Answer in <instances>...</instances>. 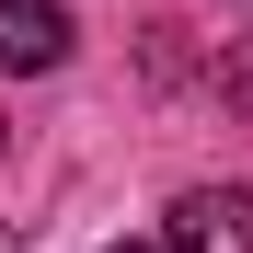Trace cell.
<instances>
[{
	"instance_id": "1",
	"label": "cell",
	"mask_w": 253,
	"mask_h": 253,
	"mask_svg": "<svg viewBox=\"0 0 253 253\" xmlns=\"http://www.w3.org/2000/svg\"><path fill=\"white\" fill-rule=\"evenodd\" d=\"M115 253H253V196L242 184H196V196L161 207V230L115 242Z\"/></svg>"
},
{
	"instance_id": "2",
	"label": "cell",
	"mask_w": 253,
	"mask_h": 253,
	"mask_svg": "<svg viewBox=\"0 0 253 253\" xmlns=\"http://www.w3.org/2000/svg\"><path fill=\"white\" fill-rule=\"evenodd\" d=\"M69 58V12L58 0H0V81H35Z\"/></svg>"
},
{
	"instance_id": "3",
	"label": "cell",
	"mask_w": 253,
	"mask_h": 253,
	"mask_svg": "<svg viewBox=\"0 0 253 253\" xmlns=\"http://www.w3.org/2000/svg\"><path fill=\"white\" fill-rule=\"evenodd\" d=\"M0 161H12V126H0Z\"/></svg>"
},
{
	"instance_id": "4",
	"label": "cell",
	"mask_w": 253,
	"mask_h": 253,
	"mask_svg": "<svg viewBox=\"0 0 253 253\" xmlns=\"http://www.w3.org/2000/svg\"><path fill=\"white\" fill-rule=\"evenodd\" d=\"M0 253H12V219H0Z\"/></svg>"
}]
</instances>
